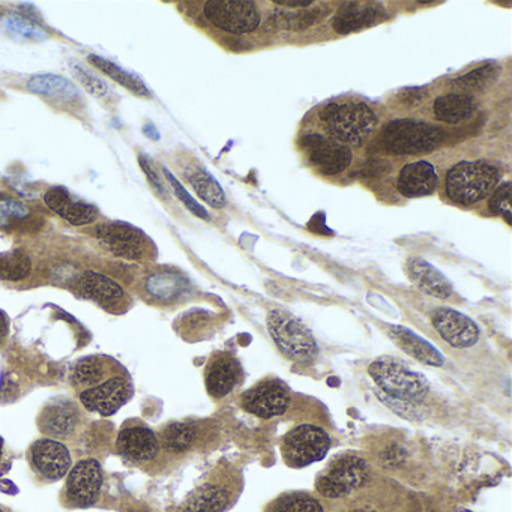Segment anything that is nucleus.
Returning a JSON list of instances; mask_svg holds the SVG:
<instances>
[{
  "label": "nucleus",
  "mask_w": 512,
  "mask_h": 512,
  "mask_svg": "<svg viewBox=\"0 0 512 512\" xmlns=\"http://www.w3.org/2000/svg\"><path fill=\"white\" fill-rule=\"evenodd\" d=\"M331 448V437L313 424H301L284 434L281 440V455L284 463L292 469H302L323 460Z\"/></svg>",
  "instance_id": "nucleus-7"
},
{
  "label": "nucleus",
  "mask_w": 512,
  "mask_h": 512,
  "mask_svg": "<svg viewBox=\"0 0 512 512\" xmlns=\"http://www.w3.org/2000/svg\"><path fill=\"white\" fill-rule=\"evenodd\" d=\"M103 466L97 458H85L71 467L67 475L62 503L67 508L85 509L97 505L103 490Z\"/></svg>",
  "instance_id": "nucleus-9"
},
{
  "label": "nucleus",
  "mask_w": 512,
  "mask_h": 512,
  "mask_svg": "<svg viewBox=\"0 0 512 512\" xmlns=\"http://www.w3.org/2000/svg\"><path fill=\"white\" fill-rule=\"evenodd\" d=\"M265 512H326L325 505L307 491H287L266 506Z\"/></svg>",
  "instance_id": "nucleus-31"
},
{
  "label": "nucleus",
  "mask_w": 512,
  "mask_h": 512,
  "mask_svg": "<svg viewBox=\"0 0 512 512\" xmlns=\"http://www.w3.org/2000/svg\"><path fill=\"white\" fill-rule=\"evenodd\" d=\"M77 290L80 295L100 304L109 311L124 307L127 301V293L112 278L100 274V272L86 271L80 275L77 281Z\"/></svg>",
  "instance_id": "nucleus-21"
},
{
  "label": "nucleus",
  "mask_w": 512,
  "mask_h": 512,
  "mask_svg": "<svg viewBox=\"0 0 512 512\" xmlns=\"http://www.w3.org/2000/svg\"><path fill=\"white\" fill-rule=\"evenodd\" d=\"M5 26L8 31L16 32L26 38H35V40L46 38V34L41 31L40 26L35 25L31 20L23 19V17H8L5 19Z\"/></svg>",
  "instance_id": "nucleus-40"
},
{
  "label": "nucleus",
  "mask_w": 512,
  "mask_h": 512,
  "mask_svg": "<svg viewBox=\"0 0 512 512\" xmlns=\"http://www.w3.org/2000/svg\"><path fill=\"white\" fill-rule=\"evenodd\" d=\"M373 382L388 395L403 403H421L430 391V383L422 374L410 370L400 359L382 356L368 367Z\"/></svg>",
  "instance_id": "nucleus-3"
},
{
  "label": "nucleus",
  "mask_w": 512,
  "mask_h": 512,
  "mask_svg": "<svg viewBox=\"0 0 512 512\" xmlns=\"http://www.w3.org/2000/svg\"><path fill=\"white\" fill-rule=\"evenodd\" d=\"M244 380V368L229 352H215L205 368V386L215 400L227 397Z\"/></svg>",
  "instance_id": "nucleus-18"
},
{
  "label": "nucleus",
  "mask_w": 512,
  "mask_h": 512,
  "mask_svg": "<svg viewBox=\"0 0 512 512\" xmlns=\"http://www.w3.org/2000/svg\"><path fill=\"white\" fill-rule=\"evenodd\" d=\"M28 461L32 472L44 482L65 478L73 467V458L65 442L50 437H41L29 446Z\"/></svg>",
  "instance_id": "nucleus-15"
},
{
  "label": "nucleus",
  "mask_w": 512,
  "mask_h": 512,
  "mask_svg": "<svg viewBox=\"0 0 512 512\" xmlns=\"http://www.w3.org/2000/svg\"><path fill=\"white\" fill-rule=\"evenodd\" d=\"M499 172L485 161H463L448 170L446 194L458 205H475L496 187Z\"/></svg>",
  "instance_id": "nucleus-4"
},
{
  "label": "nucleus",
  "mask_w": 512,
  "mask_h": 512,
  "mask_svg": "<svg viewBox=\"0 0 512 512\" xmlns=\"http://www.w3.org/2000/svg\"><path fill=\"white\" fill-rule=\"evenodd\" d=\"M29 91L34 94L44 95L59 103H76L80 100L79 89L74 83L56 74H41L32 77L28 83Z\"/></svg>",
  "instance_id": "nucleus-28"
},
{
  "label": "nucleus",
  "mask_w": 512,
  "mask_h": 512,
  "mask_svg": "<svg viewBox=\"0 0 512 512\" xmlns=\"http://www.w3.org/2000/svg\"><path fill=\"white\" fill-rule=\"evenodd\" d=\"M74 74H76L77 79L80 80L83 86L91 92L92 95L98 98H106L110 95V88L107 86L106 82L98 79L94 73L86 70V68L80 67V65H76L73 68Z\"/></svg>",
  "instance_id": "nucleus-37"
},
{
  "label": "nucleus",
  "mask_w": 512,
  "mask_h": 512,
  "mask_svg": "<svg viewBox=\"0 0 512 512\" xmlns=\"http://www.w3.org/2000/svg\"><path fill=\"white\" fill-rule=\"evenodd\" d=\"M442 142V131L413 119H397L386 127L383 145L391 154L418 155L431 152Z\"/></svg>",
  "instance_id": "nucleus-8"
},
{
  "label": "nucleus",
  "mask_w": 512,
  "mask_h": 512,
  "mask_svg": "<svg viewBox=\"0 0 512 512\" xmlns=\"http://www.w3.org/2000/svg\"><path fill=\"white\" fill-rule=\"evenodd\" d=\"M89 64L94 65L101 73L106 74L110 79L115 80L119 85L133 92L137 97L151 98V92H149V89L146 88L142 80L137 79L136 76L128 73V71L122 70L121 67L113 64V62L107 61V59L101 58V56L91 55L89 56Z\"/></svg>",
  "instance_id": "nucleus-32"
},
{
  "label": "nucleus",
  "mask_w": 512,
  "mask_h": 512,
  "mask_svg": "<svg viewBox=\"0 0 512 512\" xmlns=\"http://www.w3.org/2000/svg\"><path fill=\"white\" fill-rule=\"evenodd\" d=\"M79 401L88 412L112 416L134 397V382L127 368L103 385L80 392Z\"/></svg>",
  "instance_id": "nucleus-13"
},
{
  "label": "nucleus",
  "mask_w": 512,
  "mask_h": 512,
  "mask_svg": "<svg viewBox=\"0 0 512 512\" xmlns=\"http://www.w3.org/2000/svg\"><path fill=\"white\" fill-rule=\"evenodd\" d=\"M323 121L329 136L347 148L365 145L379 125L376 113L368 104L353 100L329 104L323 110Z\"/></svg>",
  "instance_id": "nucleus-1"
},
{
  "label": "nucleus",
  "mask_w": 512,
  "mask_h": 512,
  "mask_svg": "<svg viewBox=\"0 0 512 512\" xmlns=\"http://www.w3.org/2000/svg\"><path fill=\"white\" fill-rule=\"evenodd\" d=\"M491 212L503 215L508 223H511V184L505 182L496 188L490 202H488Z\"/></svg>",
  "instance_id": "nucleus-38"
},
{
  "label": "nucleus",
  "mask_w": 512,
  "mask_h": 512,
  "mask_svg": "<svg viewBox=\"0 0 512 512\" xmlns=\"http://www.w3.org/2000/svg\"><path fill=\"white\" fill-rule=\"evenodd\" d=\"M458 512H469V511H458Z\"/></svg>",
  "instance_id": "nucleus-48"
},
{
  "label": "nucleus",
  "mask_w": 512,
  "mask_h": 512,
  "mask_svg": "<svg viewBox=\"0 0 512 512\" xmlns=\"http://www.w3.org/2000/svg\"><path fill=\"white\" fill-rule=\"evenodd\" d=\"M275 4L289 8H308L313 5L311 0H275Z\"/></svg>",
  "instance_id": "nucleus-44"
},
{
  "label": "nucleus",
  "mask_w": 512,
  "mask_h": 512,
  "mask_svg": "<svg viewBox=\"0 0 512 512\" xmlns=\"http://www.w3.org/2000/svg\"><path fill=\"white\" fill-rule=\"evenodd\" d=\"M496 76V65H482V67L467 73L466 76L458 77V79H455L452 83L463 89H479L484 88L488 82L496 79Z\"/></svg>",
  "instance_id": "nucleus-36"
},
{
  "label": "nucleus",
  "mask_w": 512,
  "mask_h": 512,
  "mask_svg": "<svg viewBox=\"0 0 512 512\" xmlns=\"http://www.w3.org/2000/svg\"><path fill=\"white\" fill-rule=\"evenodd\" d=\"M0 490L5 491V493H17V487L13 484V482L10 481H2L0 482Z\"/></svg>",
  "instance_id": "nucleus-45"
},
{
  "label": "nucleus",
  "mask_w": 512,
  "mask_h": 512,
  "mask_svg": "<svg viewBox=\"0 0 512 512\" xmlns=\"http://www.w3.org/2000/svg\"><path fill=\"white\" fill-rule=\"evenodd\" d=\"M476 109V101L469 94H446L434 101V116L445 124H458L469 118Z\"/></svg>",
  "instance_id": "nucleus-29"
},
{
  "label": "nucleus",
  "mask_w": 512,
  "mask_h": 512,
  "mask_svg": "<svg viewBox=\"0 0 512 512\" xmlns=\"http://www.w3.org/2000/svg\"><path fill=\"white\" fill-rule=\"evenodd\" d=\"M347 512H379V511H376V509L365 508V506H362V508L349 509V511H347Z\"/></svg>",
  "instance_id": "nucleus-46"
},
{
  "label": "nucleus",
  "mask_w": 512,
  "mask_h": 512,
  "mask_svg": "<svg viewBox=\"0 0 512 512\" xmlns=\"http://www.w3.org/2000/svg\"><path fill=\"white\" fill-rule=\"evenodd\" d=\"M32 271L31 257L22 250L0 253V280L22 281Z\"/></svg>",
  "instance_id": "nucleus-35"
},
{
  "label": "nucleus",
  "mask_w": 512,
  "mask_h": 512,
  "mask_svg": "<svg viewBox=\"0 0 512 512\" xmlns=\"http://www.w3.org/2000/svg\"><path fill=\"white\" fill-rule=\"evenodd\" d=\"M188 182L194 188L200 199L205 200L212 208H223L226 205V194L221 185L212 178L208 170L202 166H190L185 170Z\"/></svg>",
  "instance_id": "nucleus-30"
},
{
  "label": "nucleus",
  "mask_w": 512,
  "mask_h": 512,
  "mask_svg": "<svg viewBox=\"0 0 512 512\" xmlns=\"http://www.w3.org/2000/svg\"><path fill=\"white\" fill-rule=\"evenodd\" d=\"M434 329L440 337L457 349L475 346L479 340V328L464 314L452 308H436L430 316Z\"/></svg>",
  "instance_id": "nucleus-19"
},
{
  "label": "nucleus",
  "mask_w": 512,
  "mask_h": 512,
  "mask_svg": "<svg viewBox=\"0 0 512 512\" xmlns=\"http://www.w3.org/2000/svg\"><path fill=\"white\" fill-rule=\"evenodd\" d=\"M94 235L107 251L122 259H145L152 247L142 230L119 221L100 224L95 227Z\"/></svg>",
  "instance_id": "nucleus-14"
},
{
  "label": "nucleus",
  "mask_w": 512,
  "mask_h": 512,
  "mask_svg": "<svg viewBox=\"0 0 512 512\" xmlns=\"http://www.w3.org/2000/svg\"><path fill=\"white\" fill-rule=\"evenodd\" d=\"M125 367L116 359L107 355H91L79 359L70 373V383L77 394L103 385Z\"/></svg>",
  "instance_id": "nucleus-20"
},
{
  "label": "nucleus",
  "mask_w": 512,
  "mask_h": 512,
  "mask_svg": "<svg viewBox=\"0 0 512 512\" xmlns=\"http://www.w3.org/2000/svg\"><path fill=\"white\" fill-rule=\"evenodd\" d=\"M10 335V317L5 311L0 310V347L7 343Z\"/></svg>",
  "instance_id": "nucleus-43"
},
{
  "label": "nucleus",
  "mask_w": 512,
  "mask_h": 512,
  "mask_svg": "<svg viewBox=\"0 0 512 512\" xmlns=\"http://www.w3.org/2000/svg\"><path fill=\"white\" fill-rule=\"evenodd\" d=\"M380 11L373 4H350L343 5L332 19V28L337 34L346 35L359 31L365 26L374 25L379 20Z\"/></svg>",
  "instance_id": "nucleus-27"
},
{
  "label": "nucleus",
  "mask_w": 512,
  "mask_h": 512,
  "mask_svg": "<svg viewBox=\"0 0 512 512\" xmlns=\"http://www.w3.org/2000/svg\"><path fill=\"white\" fill-rule=\"evenodd\" d=\"M203 13L215 28L229 34H250L262 23L259 8L250 0H211L206 2Z\"/></svg>",
  "instance_id": "nucleus-10"
},
{
  "label": "nucleus",
  "mask_w": 512,
  "mask_h": 512,
  "mask_svg": "<svg viewBox=\"0 0 512 512\" xmlns=\"http://www.w3.org/2000/svg\"><path fill=\"white\" fill-rule=\"evenodd\" d=\"M11 464H13V460H11L10 452L5 446V440L0 437V476L10 472Z\"/></svg>",
  "instance_id": "nucleus-42"
},
{
  "label": "nucleus",
  "mask_w": 512,
  "mask_h": 512,
  "mask_svg": "<svg viewBox=\"0 0 512 512\" xmlns=\"http://www.w3.org/2000/svg\"><path fill=\"white\" fill-rule=\"evenodd\" d=\"M32 221H34V215L29 206L8 194H0V229H22Z\"/></svg>",
  "instance_id": "nucleus-33"
},
{
  "label": "nucleus",
  "mask_w": 512,
  "mask_h": 512,
  "mask_svg": "<svg viewBox=\"0 0 512 512\" xmlns=\"http://www.w3.org/2000/svg\"><path fill=\"white\" fill-rule=\"evenodd\" d=\"M389 337L398 344V347L404 350L407 355L415 358L421 364L431 365V367H442L445 359L440 355L439 350L433 344L425 341L424 338L416 335L410 329L403 326H391L389 328Z\"/></svg>",
  "instance_id": "nucleus-26"
},
{
  "label": "nucleus",
  "mask_w": 512,
  "mask_h": 512,
  "mask_svg": "<svg viewBox=\"0 0 512 512\" xmlns=\"http://www.w3.org/2000/svg\"><path fill=\"white\" fill-rule=\"evenodd\" d=\"M301 148L307 154L311 166L316 167L322 175H338L352 163L350 148L323 133L302 136Z\"/></svg>",
  "instance_id": "nucleus-16"
},
{
  "label": "nucleus",
  "mask_w": 512,
  "mask_h": 512,
  "mask_svg": "<svg viewBox=\"0 0 512 512\" xmlns=\"http://www.w3.org/2000/svg\"><path fill=\"white\" fill-rule=\"evenodd\" d=\"M0 512H14L13 509L8 508V506L0 505Z\"/></svg>",
  "instance_id": "nucleus-47"
},
{
  "label": "nucleus",
  "mask_w": 512,
  "mask_h": 512,
  "mask_svg": "<svg viewBox=\"0 0 512 512\" xmlns=\"http://www.w3.org/2000/svg\"><path fill=\"white\" fill-rule=\"evenodd\" d=\"M436 187V170L428 161L407 164L398 175L397 188L404 197L430 196Z\"/></svg>",
  "instance_id": "nucleus-24"
},
{
  "label": "nucleus",
  "mask_w": 512,
  "mask_h": 512,
  "mask_svg": "<svg viewBox=\"0 0 512 512\" xmlns=\"http://www.w3.org/2000/svg\"><path fill=\"white\" fill-rule=\"evenodd\" d=\"M268 329L280 352L296 364H311L319 355V346L310 329L293 314L272 310L268 314Z\"/></svg>",
  "instance_id": "nucleus-5"
},
{
  "label": "nucleus",
  "mask_w": 512,
  "mask_h": 512,
  "mask_svg": "<svg viewBox=\"0 0 512 512\" xmlns=\"http://www.w3.org/2000/svg\"><path fill=\"white\" fill-rule=\"evenodd\" d=\"M208 427L200 422H170L158 433L161 449L167 454L181 455L191 451L205 439Z\"/></svg>",
  "instance_id": "nucleus-22"
},
{
  "label": "nucleus",
  "mask_w": 512,
  "mask_h": 512,
  "mask_svg": "<svg viewBox=\"0 0 512 512\" xmlns=\"http://www.w3.org/2000/svg\"><path fill=\"white\" fill-rule=\"evenodd\" d=\"M406 271L410 281L427 295L437 299H448L452 295V284L442 272L424 259L412 257L407 260Z\"/></svg>",
  "instance_id": "nucleus-25"
},
{
  "label": "nucleus",
  "mask_w": 512,
  "mask_h": 512,
  "mask_svg": "<svg viewBox=\"0 0 512 512\" xmlns=\"http://www.w3.org/2000/svg\"><path fill=\"white\" fill-rule=\"evenodd\" d=\"M164 175L167 176V181H169L170 185H172L173 191H175L176 196L179 197V200H182L184 205L187 206V208L190 209L194 215L208 220V212H206L205 209H203L202 206H200L199 203H197L196 200H194L193 197L187 193V190L182 187L181 182H179L178 179H176L175 176H173L172 173H170L167 169H164Z\"/></svg>",
  "instance_id": "nucleus-39"
},
{
  "label": "nucleus",
  "mask_w": 512,
  "mask_h": 512,
  "mask_svg": "<svg viewBox=\"0 0 512 512\" xmlns=\"http://www.w3.org/2000/svg\"><path fill=\"white\" fill-rule=\"evenodd\" d=\"M188 286L190 283L187 278L178 272H161L154 275L148 283L149 292L163 301H175L187 293Z\"/></svg>",
  "instance_id": "nucleus-34"
},
{
  "label": "nucleus",
  "mask_w": 512,
  "mask_h": 512,
  "mask_svg": "<svg viewBox=\"0 0 512 512\" xmlns=\"http://www.w3.org/2000/svg\"><path fill=\"white\" fill-rule=\"evenodd\" d=\"M37 422L44 436L65 442L79 433L83 425V412L71 398L56 397L44 404Z\"/></svg>",
  "instance_id": "nucleus-12"
},
{
  "label": "nucleus",
  "mask_w": 512,
  "mask_h": 512,
  "mask_svg": "<svg viewBox=\"0 0 512 512\" xmlns=\"http://www.w3.org/2000/svg\"><path fill=\"white\" fill-rule=\"evenodd\" d=\"M370 478V466L364 458L347 452L338 455L317 476L316 490L325 499H344L361 490Z\"/></svg>",
  "instance_id": "nucleus-6"
},
{
  "label": "nucleus",
  "mask_w": 512,
  "mask_h": 512,
  "mask_svg": "<svg viewBox=\"0 0 512 512\" xmlns=\"http://www.w3.org/2000/svg\"><path fill=\"white\" fill-rule=\"evenodd\" d=\"M118 454L134 466H146L160 457L161 449L158 434L140 422H125L116 439Z\"/></svg>",
  "instance_id": "nucleus-17"
},
{
  "label": "nucleus",
  "mask_w": 512,
  "mask_h": 512,
  "mask_svg": "<svg viewBox=\"0 0 512 512\" xmlns=\"http://www.w3.org/2000/svg\"><path fill=\"white\" fill-rule=\"evenodd\" d=\"M44 202L73 226H88L98 218V209L94 205L74 200L64 187L50 188L44 196Z\"/></svg>",
  "instance_id": "nucleus-23"
},
{
  "label": "nucleus",
  "mask_w": 512,
  "mask_h": 512,
  "mask_svg": "<svg viewBox=\"0 0 512 512\" xmlns=\"http://www.w3.org/2000/svg\"><path fill=\"white\" fill-rule=\"evenodd\" d=\"M139 163L140 167H142L143 169V172L146 173V176H148L149 181H151V184L154 185L155 188H157L158 193H160L161 196H166V187H164L163 181H161L160 175H158L157 170H155V167L152 166L151 161H149L148 158L143 157V155H140Z\"/></svg>",
  "instance_id": "nucleus-41"
},
{
  "label": "nucleus",
  "mask_w": 512,
  "mask_h": 512,
  "mask_svg": "<svg viewBox=\"0 0 512 512\" xmlns=\"http://www.w3.org/2000/svg\"><path fill=\"white\" fill-rule=\"evenodd\" d=\"M241 488V472L232 464H218L211 476L188 494L178 512H226L238 499Z\"/></svg>",
  "instance_id": "nucleus-2"
},
{
  "label": "nucleus",
  "mask_w": 512,
  "mask_h": 512,
  "mask_svg": "<svg viewBox=\"0 0 512 512\" xmlns=\"http://www.w3.org/2000/svg\"><path fill=\"white\" fill-rule=\"evenodd\" d=\"M292 404V392L283 380L266 377L239 397V406L257 418L271 419L284 415Z\"/></svg>",
  "instance_id": "nucleus-11"
}]
</instances>
